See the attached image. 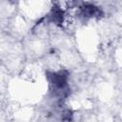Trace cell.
<instances>
[{"label": "cell", "mask_w": 122, "mask_h": 122, "mask_svg": "<svg viewBox=\"0 0 122 122\" xmlns=\"http://www.w3.org/2000/svg\"><path fill=\"white\" fill-rule=\"evenodd\" d=\"M49 79L55 92H64L68 83V73L65 71L52 72L50 74Z\"/></svg>", "instance_id": "1"}, {"label": "cell", "mask_w": 122, "mask_h": 122, "mask_svg": "<svg viewBox=\"0 0 122 122\" xmlns=\"http://www.w3.org/2000/svg\"><path fill=\"white\" fill-rule=\"evenodd\" d=\"M80 11L85 17H95L101 13V10L92 4H84L80 7Z\"/></svg>", "instance_id": "2"}]
</instances>
